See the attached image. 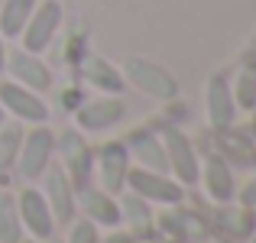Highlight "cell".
<instances>
[{"label":"cell","instance_id":"27","mask_svg":"<svg viewBox=\"0 0 256 243\" xmlns=\"http://www.w3.org/2000/svg\"><path fill=\"white\" fill-rule=\"evenodd\" d=\"M82 91H78V88H65V91H62V107H65V110H72V114H75L78 110V107H82Z\"/></svg>","mask_w":256,"mask_h":243},{"label":"cell","instance_id":"5","mask_svg":"<svg viewBox=\"0 0 256 243\" xmlns=\"http://www.w3.org/2000/svg\"><path fill=\"white\" fill-rule=\"evenodd\" d=\"M126 192L159 208H175L185 201V185H178L169 172H152V168L140 166H130V172H126Z\"/></svg>","mask_w":256,"mask_h":243},{"label":"cell","instance_id":"7","mask_svg":"<svg viewBox=\"0 0 256 243\" xmlns=\"http://www.w3.org/2000/svg\"><path fill=\"white\" fill-rule=\"evenodd\" d=\"M130 166H133V159H130V150H126L124 140H104L94 150V182H98V188L120 194L126 188Z\"/></svg>","mask_w":256,"mask_h":243},{"label":"cell","instance_id":"17","mask_svg":"<svg viewBox=\"0 0 256 243\" xmlns=\"http://www.w3.org/2000/svg\"><path fill=\"white\" fill-rule=\"evenodd\" d=\"M124 143H126V150H130V159L136 162L140 168L169 172V162H166V150H162L159 133H152V130H146V126H143V130H133Z\"/></svg>","mask_w":256,"mask_h":243},{"label":"cell","instance_id":"2","mask_svg":"<svg viewBox=\"0 0 256 243\" xmlns=\"http://www.w3.org/2000/svg\"><path fill=\"white\" fill-rule=\"evenodd\" d=\"M120 72H124V81H130L136 91L150 94V98H156V100H175L182 94V88H178V81H175L172 72L162 68L159 62L143 58V56L124 58V68Z\"/></svg>","mask_w":256,"mask_h":243},{"label":"cell","instance_id":"31","mask_svg":"<svg viewBox=\"0 0 256 243\" xmlns=\"http://www.w3.org/2000/svg\"><path fill=\"white\" fill-rule=\"evenodd\" d=\"M6 124V114H4V107H0V126H4Z\"/></svg>","mask_w":256,"mask_h":243},{"label":"cell","instance_id":"10","mask_svg":"<svg viewBox=\"0 0 256 243\" xmlns=\"http://www.w3.org/2000/svg\"><path fill=\"white\" fill-rule=\"evenodd\" d=\"M124 117H126L124 94H98V98L82 100V107L75 110V126L82 133H104L124 124Z\"/></svg>","mask_w":256,"mask_h":243},{"label":"cell","instance_id":"30","mask_svg":"<svg viewBox=\"0 0 256 243\" xmlns=\"http://www.w3.org/2000/svg\"><path fill=\"white\" fill-rule=\"evenodd\" d=\"M204 243H237V240H230V237H224V234H218V237H204Z\"/></svg>","mask_w":256,"mask_h":243},{"label":"cell","instance_id":"1","mask_svg":"<svg viewBox=\"0 0 256 243\" xmlns=\"http://www.w3.org/2000/svg\"><path fill=\"white\" fill-rule=\"evenodd\" d=\"M56 156H62V168L72 178L75 192L94 185V146L84 140L78 126H68L56 136Z\"/></svg>","mask_w":256,"mask_h":243},{"label":"cell","instance_id":"35","mask_svg":"<svg viewBox=\"0 0 256 243\" xmlns=\"http://www.w3.org/2000/svg\"><path fill=\"white\" fill-rule=\"evenodd\" d=\"M253 218H256V208H253Z\"/></svg>","mask_w":256,"mask_h":243},{"label":"cell","instance_id":"20","mask_svg":"<svg viewBox=\"0 0 256 243\" xmlns=\"http://www.w3.org/2000/svg\"><path fill=\"white\" fill-rule=\"evenodd\" d=\"M218 224L224 230V237L230 240H246L256 230V218H253V208L244 204H218Z\"/></svg>","mask_w":256,"mask_h":243},{"label":"cell","instance_id":"24","mask_svg":"<svg viewBox=\"0 0 256 243\" xmlns=\"http://www.w3.org/2000/svg\"><path fill=\"white\" fill-rule=\"evenodd\" d=\"M23 224H20V211H16V198L6 192H0V243H20Z\"/></svg>","mask_w":256,"mask_h":243},{"label":"cell","instance_id":"29","mask_svg":"<svg viewBox=\"0 0 256 243\" xmlns=\"http://www.w3.org/2000/svg\"><path fill=\"white\" fill-rule=\"evenodd\" d=\"M4 65H6V39L0 36V75H4Z\"/></svg>","mask_w":256,"mask_h":243},{"label":"cell","instance_id":"11","mask_svg":"<svg viewBox=\"0 0 256 243\" xmlns=\"http://www.w3.org/2000/svg\"><path fill=\"white\" fill-rule=\"evenodd\" d=\"M42 194L52 208V218H56L58 227H68L72 220L78 218V192L72 185V178L65 175V168L52 159V166L42 172Z\"/></svg>","mask_w":256,"mask_h":243},{"label":"cell","instance_id":"22","mask_svg":"<svg viewBox=\"0 0 256 243\" xmlns=\"http://www.w3.org/2000/svg\"><path fill=\"white\" fill-rule=\"evenodd\" d=\"M23 133H26V124L20 120H10L0 126V175L13 172L16 166V156H20V143H23Z\"/></svg>","mask_w":256,"mask_h":243},{"label":"cell","instance_id":"23","mask_svg":"<svg viewBox=\"0 0 256 243\" xmlns=\"http://www.w3.org/2000/svg\"><path fill=\"white\" fill-rule=\"evenodd\" d=\"M230 94H234V104L237 110H256V62L244 65V68L234 75L230 81Z\"/></svg>","mask_w":256,"mask_h":243},{"label":"cell","instance_id":"12","mask_svg":"<svg viewBox=\"0 0 256 243\" xmlns=\"http://www.w3.org/2000/svg\"><path fill=\"white\" fill-rule=\"evenodd\" d=\"M4 75H10V81L30 88V91H39V94H46L52 88V68L46 65V58L36 56V52H26V49H6Z\"/></svg>","mask_w":256,"mask_h":243},{"label":"cell","instance_id":"26","mask_svg":"<svg viewBox=\"0 0 256 243\" xmlns=\"http://www.w3.org/2000/svg\"><path fill=\"white\" fill-rule=\"evenodd\" d=\"M234 201H237V204H244V208H256V172H253L250 178H246L244 185L237 188Z\"/></svg>","mask_w":256,"mask_h":243},{"label":"cell","instance_id":"6","mask_svg":"<svg viewBox=\"0 0 256 243\" xmlns=\"http://www.w3.org/2000/svg\"><path fill=\"white\" fill-rule=\"evenodd\" d=\"M62 16H65V10L58 0H36V10L30 13L23 32H20V49L42 56L56 42L58 30H62Z\"/></svg>","mask_w":256,"mask_h":243},{"label":"cell","instance_id":"32","mask_svg":"<svg viewBox=\"0 0 256 243\" xmlns=\"http://www.w3.org/2000/svg\"><path fill=\"white\" fill-rule=\"evenodd\" d=\"M20 243H39V240H32V237H23V240H20Z\"/></svg>","mask_w":256,"mask_h":243},{"label":"cell","instance_id":"33","mask_svg":"<svg viewBox=\"0 0 256 243\" xmlns=\"http://www.w3.org/2000/svg\"><path fill=\"white\" fill-rule=\"evenodd\" d=\"M246 243H256V230H253V234H250V237H246Z\"/></svg>","mask_w":256,"mask_h":243},{"label":"cell","instance_id":"13","mask_svg":"<svg viewBox=\"0 0 256 243\" xmlns=\"http://www.w3.org/2000/svg\"><path fill=\"white\" fill-rule=\"evenodd\" d=\"M198 182L204 188V194L211 198V204H230L234 194H237V178H234V168L230 162L218 152H208L201 159V172H198Z\"/></svg>","mask_w":256,"mask_h":243},{"label":"cell","instance_id":"4","mask_svg":"<svg viewBox=\"0 0 256 243\" xmlns=\"http://www.w3.org/2000/svg\"><path fill=\"white\" fill-rule=\"evenodd\" d=\"M159 140H162V150H166L169 175L185 188L198 185L201 156H198V150H194L192 136H188L185 130H178V126H162V130H159Z\"/></svg>","mask_w":256,"mask_h":243},{"label":"cell","instance_id":"21","mask_svg":"<svg viewBox=\"0 0 256 243\" xmlns=\"http://www.w3.org/2000/svg\"><path fill=\"white\" fill-rule=\"evenodd\" d=\"M32 10H36V0H0V36L20 39Z\"/></svg>","mask_w":256,"mask_h":243},{"label":"cell","instance_id":"14","mask_svg":"<svg viewBox=\"0 0 256 243\" xmlns=\"http://www.w3.org/2000/svg\"><path fill=\"white\" fill-rule=\"evenodd\" d=\"M204 117L211 130H230L234 120H237V104H234L230 94V81H227L224 72L208 78L204 88Z\"/></svg>","mask_w":256,"mask_h":243},{"label":"cell","instance_id":"3","mask_svg":"<svg viewBox=\"0 0 256 243\" xmlns=\"http://www.w3.org/2000/svg\"><path fill=\"white\" fill-rule=\"evenodd\" d=\"M56 159V133L49 130V124H32L26 126L23 143H20V156H16V172L26 182L42 178V172L52 166Z\"/></svg>","mask_w":256,"mask_h":243},{"label":"cell","instance_id":"15","mask_svg":"<svg viewBox=\"0 0 256 243\" xmlns=\"http://www.w3.org/2000/svg\"><path fill=\"white\" fill-rule=\"evenodd\" d=\"M78 211H82L84 220H91L94 227H120V201L117 194L104 192V188L98 185H88L78 192Z\"/></svg>","mask_w":256,"mask_h":243},{"label":"cell","instance_id":"18","mask_svg":"<svg viewBox=\"0 0 256 243\" xmlns=\"http://www.w3.org/2000/svg\"><path fill=\"white\" fill-rule=\"evenodd\" d=\"M82 78L91 88H98V94H124V88H126L124 72L114 62H107L104 56H88L82 62Z\"/></svg>","mask_w":256,"mask_h":243},{"label":"cell","instance_id":"16","mask_svg":"<svg viewBox=\"0 0 256 243\" xmlns=\"http://www.w3.org/2000/svg\"><path fill=\"white\" fill-rule=\"evenodd\" d=\"M117 201H120V224H124V230L130 234L133 240H150L152 234H156V214H152V204L143 201L140 194L126 192V188L117 194Z\"/></svg>","mask_w":256,"mask_h":243},{"label":"cell","instance_id":"8","mask_svg":"<svg viewBox=\"0 0 256 243\" xmlns=\"http://www.w3.org/2000/svg\"><path fill=\"white\" fill-rule=\"evenodd\" d=\"M0 107L10 120H20V124L32 126V124H49L52 110L46 104V98L39 91H30V88L16 84V81L4 78L0 81Z\"/></svg>","mask_w":256,"mask_h":243},{"label":"cell","instance_id":"9","mask_svg":"<svg viewBox=\"0 0 256 243\" xmlns=\"http://www.w3.org/2000/svg\"><path fill=\"white\" fill-rule=\"evenodd\" d=\"M16 198V211H20V224H23V234L26 237H32V240H49V237H56V230H58V224H56V218H52V208H49V201H46V194H42V188H36V185H26L20 194H13Z\"/></svg>","mask_w":256,"mask_h":243},{"label":"cell","instance_id":"19","mask_svg":"<svg viewBox=\"0 0 256 243\" xmlns=\"http://www.w3.org/2000/svg\"><path fill=\"white\" fill-rule=\"evenodd\" d=\"M156 227H162L169 237H185V240H204L208 234H204V224H201L194 214H188V211H182V204H175V208H166L162 214L156 218Z\"/></svg>","mask_w":256,"mask_h":243},{"label":"cell","instance_id":"28","mask_svg":"<svg viewBox=\"0 0 256 243\" xmlns=\"http://www.w3.org/2000/svg\"><path fill=\"white\" fill-rule=\"evenodd\" d=\"M98 243H136V240H133L126 230H117V227H114V230H110V234H104V237H100Z\"/></svg>","mask_w":256,"mask_h":243},{"label":"cell","instance_id":"34","mask_svg":"<svg viewBox=\"0 0 256 243\" xmlns=\"http://www.w3.org/2000/svg\"><path fill=\"white\" fill-rule=\"evenodd\" d=\"M42 243H62V240H56V237H49V240H42Z\"/></svg>","mask_w":256,"mask_h":243},{"label":"cell","instance_id":"25","mask_svg":"<svg viewBox=\"0 0 256 243\" xmlns=\"http://www.w3.org/2000/svg\"><path fill=\"white\" fill-rule=\"evenodd\" d=\"M98 240H100V227H94L91 220H84V218H75L65 227L62 243H98Z\"/></svg>","mask_w":256,"mask_h":243}]
</instances>
